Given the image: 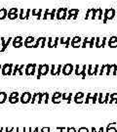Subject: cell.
I'll list each match as a JSON object with an SVG mask.
<instances>
[{"label": "cell", "mask_w": 117, "mask_h": 132, "mask_svg": "<svg viewBox=\"0 0 117 132\" xmlns=\"http://www.w3.org/2000/svg\"><path fill=\"white\" fill-rule=\"evenodd\" d=\"M98 93H94L93 99H92V102H93V104H96V103L98 102Z\"/></svg>", "instance_id": "cell-38"}, {"label": "cell", "mask_w": 117, "mask_h": 132, "mask_svg": "<svg viewBox=\"0 0 117 132\" xmlns=\"http://www.w3.org/2000/svg\"><path fill=\"white\" fill-rule=\"evenodd\" d=\"M19 12V9L17 7H13V8H10L8 13H18Z\"/></svg>", "instance_id": "cell-42"}, {"label": "cell", "mask_w": 117, "mask_h": 132, "mask_svg": "<svg viewBox=\"0 0 117 132\" xmlns=\"http://www.w3.org/2000/svg\"><path fill=\"white\" fill-rule=\"evenodd\" d=\"M62 94H61V92H56V93H54L53 94V97H52V102L54 103V104H60L61 103V101L59 100V98H61Z\"/></svg>", "instance_id": "cell-16"}, {"label": "cell", "mask_w": 117, "mask_h": 132, "mask_svg": "<svg viewBox=\"0 0 117 132\" xmlns=\"http://www.w3.org/2000/svg\"><path fill=\"white\" fill-rule=\"evenodd\" d=\"M97 19L103 20V11L102 8H98L97 9Z\"/></svg>", "instance_id": "cell-24"}, {"label": "cell", "mask_w": 117, "mask_h": 132, "mask_svg": "<svg viewBox=\"0 0 117 132\" xmlns=\"http://www.w3.org/2000/svg\"><path fill=\"white\" fill-rule=\"evenodd\" d=\"M23 69H25V67L23 66V65H21V66H19V69H18V72H19L20 76H23Z\"/></svg>", "instance_id": "cell-37"}, {"label": "cell", "mask_w": 117, "mask_h": 132, "mask_svg": "<svg viewBox=\"0 0 117 132\" xmlns=\"http://www.w3.org/2000/svg\"><path fill=\"white\" fill-rule=\"evenodd\" d=\"M91 130H92V132H97V131H96V128H95V127H92V129H91Z\"/></svg>", "instance_id": "cell-60"}, {"label": "cell", "mask_w": 117, "mask_h": 132, "mask_svg": "<svg viewBox=\"0 0 117 132\" xmlns=\"http://www.w3.org/2000/svg\"><path fill=\"white\" fill-rule=\"evenodd\" d=\"M98 132H104V128L102 126V127L100 128V130H98Z\"/></svg>", "instance_id": "cell-59"}, {"label": "cell", "mask_w": 117, "mask_h": 132, "mask_svg": "<svg viewBox=\"0 0 117 132\" xmlns=\"http://www.w3.org/2000/svg\"><path fill=\"white\" fill-rule=\"evenodd\" d=\"M91 97H92V93H88V94H87L86 101H85V103H86V104H88V103H89V100H90V98H91Z\"/></svg>", "instance_id": "cell-53"}, {"label": "cell", "mask_w": 117, "mask_h": 132, "mask_svg": "<svg viewBox=\"0 0 117 132\" xmlns=\"http://www.w3.org/2000/svg\"><path fill=\"white\" fill-rule=\"evenodd\" d=\"M61 69H62V66H61V65H59V66H58V69H57L56 76H60V73H61Z\"/></svg>", "instance_id": "cell-45"}, {"label": "cell", "mask_w": 117, "mask_h": 132, "mask_svg": "<svg viewBox=\"0 0 117 132\" xmlns=\"http://www.w3.org/2000/svg\"><path fill=\"white\" fill-rule=\"evenodd\" d=\"M8 16V11L6 8H1L0 9V20H4Z\"/></svg>", "instance_id": "cell-20"}, {"label": "cell", "mask_w": 117, "mask_h": 132, "mask_svg": "<svg viewBox=\"0 0 117 132\" xmlns=\"http://www.w3.org/2000/svg\"><path fill=\"white\" fill-rule=\"evenodd\" d=\"M49 71H50V67L48 66L47 64L40 65L37 70V76H36V78H37V79H40L42 76H47V73H48Z\"/></svg>", "instance_id": "cell-2"}, {"label": "cell", "mask_w": 117, "mask_h": 132, "mask_svg": "<svg viewBox=\"0 0 117 132\" xmlns=\"http://www.w3.org/2000/svg\"><path fill=\"white\" fill-rule=\"evenodd\" d=\"M57 69H58V68H57ZM57 69H56V67H55V65H52L51 70H50V73H51V76H56Z\"/></svg>", "instance_id": "cell-33"}, {"label": "cell", "mask_w": 117, "mask_h": 132, "mask_svg": "<svg viewBox=\"0 0 117 132\" xmlns=\"http://www.w3.org/2000/svg\"><path fill=\"white\" fill-rule=\"evenodd\" d=\"M1 70H2V66L0 65V72H1Z\"/></svg>", "instance_id": "cell-61"}, {"label": "cell", "mask_w": 117, "mask_h": 132, "mask_svg": "<svg viewBox=\"0 0 117 132\" xmlns=\"http://www.w3.org/2000/svg\"><path fill=\"white\" fill-rule=\"evenodd\" d=\"M95 41H96V37H92V38H91V40L89 41V47L90 48H93L94 47Z\"/></svg>", "instance_id": "cell-40"}, {"label": "cell", "mask_w": 117, "mask_h": 132, "mask_svg": "<svg viewBox=\"0 0 117 132\" xmlns=\"http://www.w3.org/2000/svg\"><path fill=\"white\" fill-rule=\"evenodd\" d=\"M5 130H6V132H13V130H14V128H11L10 130H8V128H5Z\"/></svg>", "instance_id": "cell-58"}, {"label": "cell", "mask_w": 117, "mask_h": 132, "mask_svg": "<svg viewBox=\"0 0 117 132\" xmlns=\"http://www.w3.org/2000/svg\"><path fill=\"white\" fill-rule=\"evenodd\" d=\"M116 16H117V15H116Z\"/></svg>", "instance_id": "cell-62"}, {"label": "cell", "mask_w": 117, "mask_h": 132, "mask_svg": "<svg viewBox=\"0 0 117 132\" xmlns=\"http://www.w3.org/2000/svg\"><path fill=\"white\" fill-rule=\"evenodd\" d=\"M112 69H113V65H106V72H105V75L109 76L111 73V70Z\"/></svg>", "instance_id": "cell-30"}, {"label": "cell", "mask_w": 117, "mask_h": 132, "mask_svg": "<svg viewBox=\"0 0 117 132\" xmlns=\"http://www.w3.org/2000/svg\"><path fill=\"white\" fill-rule=\"evenodd\" d=\"M89 41H90L89 38H88V37H85L84 39H83V42H82V44H81V47H82V48H85L87 44L89 45Z\"/></svg>", "instance_id": "cell-32"}, {"label": "cell", "mask_w": 117, "mask_h": 132, "mask_svg": "<svg viewBox=\"0 0 117 132\" xmlns=\"http://www.w3.org/2000/svg\"><path fill=\"white\" fill-rule=\"evenodd\" d=\"M115 124H116V122L107 124V126L105 128V132H117V129L115 128V126H113V125H115Z\"/></svg>", "instance_id": "cell-19"}, {"label": "cell", "mask_w": 117, "mask_h": 132, "mask_svg": "<svg viewBox=\"0 0 117 132\" xmlns=\"http://www.w3.org/2000/svg\"><path fill=\"white\" fill-rule=\"evenodd\" d=\"M106 42H107V37H103L102 42H101V47H105Z\"/></svg>", "instance_id": "cell-36"}, {"label": "cell", "mask_w": 117, "mask_h": 132, "mask_svg": "<svg viewBox=\"0 0 117 132\" xmlns=\"http://www.w3.org/2000/svg\"><path fill=\"white\" fill-rule=\"evenodd\" d=\"M50 127H43L41 128V132H50Z\"/></svg>", "instance_id": "cell-56"}, {"label": "cell", "mask_w": 117, "mask_h": 132, "mask_svg": "<svg viewBox=\"0 0 117 132\" xmlns=\"http://www.w3.org/2000/svg\"><path fill=\"white\" fill-rule=\"evenodd\" d=\"M87 71H88V76H94V73H93V66L92 65H89V66L87 67Z\"/></svg>", "instance_id": "cell-35"}, {"label": "cell", "mask_w": 117, "mask_h": 132, "mask_svg": "<svg viewBox=\"0 0 117 132\" xmlns=\"http://www.w3.org/2000/svg\"><path fill=\"white\" fill-rule=\"evenodd\" d=\"M66 132H77L74 127H67L66 128Z\"/></svg>", "instance_id": "cell-52"}, {"label": "cell", "mask_w": 117, "mask_h": 132, "mask_svg": "<svg viewBox=\"0 0 117 132\" xmlns=\"http://www.w3.org/2000/svg\"><path fill=\"white\" fill-rule=\"evenodd\" d=\"M107 45L110 48L117 47V36H111L107 41Z\"/></svg>", "instance_id": "cell-15"}, {"label": "cell", "mask_w": 117, "mask_h": 132, "mask_svg": "<svg viewBox=\"0 0 117 132\" xmlns=\"http://www.w3.org/2000/svg\"><path fill=\"white\" fill-rule=\"evenodd\" d=\"M84 97V93L83 92H78L76 93L74 96V102L76 104H82L83 101H82V98Z\"/></svg>", "instance_id": "cell-14"}, {"label": "cell", "mask_w": 117, "mask_h": 132, "mask_svg": "<svg viewBox=\"0 0 117 132\" xmlns=\"http://www.w3.org/2000/svg\"><path fill=\"white\" fill-rule=\"evenodd\" d=\"M59 42H60V37H56V38H55V42H54V47H55V48L58 47Z\"/></svg>", "instance_id": "cell-48"}, {"label": "cell", "mask_w": 117, "mask_h": 132, "mask_svg": "<svg viewBox=\"0 0 117 132\" xmlns=\"http://www.w3.org/2000/svg\"><path fill=\"white\" fill-rule=\"evenodd\" d=\"M113 76H116L117 75V66L115 64H113V72H112Z\"/></svg>", "instance_id": "cell-51"}, {"label": "cell", "mask_w": 117, "mask_h": 132, "mask_svg": "<svg viewBox=\"0 0 117 132\" xmlns=\"http://www.w3.org/2000/svg\"><path fill=\"white\" fill-rule=\"evenodd\" d=\"M86 71H87V67L86 65L82 67V70H80V66L79 65H76L75 66V76H82V78L85 79L86 78Z\"/></svg>", "instance_id": "cell-6"}, {"label": "cell", "mask_w": 117, "mask_h": 132, "mask_svg": "<svg viewBox=\"0 0 117 132\" xmlns=\"http://www.w3.org/2000/svg\"><path fill=\"white\" fill-rule=\"evenodd\" d=\"M79 14V9H69L67 11V17L66 19L70 20V19H73L76 20L77 19V16Z\"/></svg>", "instance_id": "cell-10"}, {"label": "cell", "mask_w": 117, "mask_h": 132, "mask_svg": "<svg viewBox=\"0 0 117 132\" xmlns=\"http://www.w3.org/2000/svg\"><path fill=\"white\" fill-rule=\"evenodd\" d=\"M70 41H71L70 37H66V38L61 37V38H60V43H61V44H65V45H66L65 47H66V48L69 47V42H70Z\"/></svg>", "instance_id": "cell-18"}, {"label": "cell", "mask_w": 117, "mask_h": 132, "mask_svg": "<svg viewBox=\"0 0 117 132\" xmlns=\"http://www.w3.org/2000/svg\"><path fill=\"white\" fill-rule=\"evenodd\" d=\"M57 129H58V130H60L61 132H62V131H65L66 128H65V127H58Z\"/></svg>", "instance_id": "cell-57"}, {"label": "cell", "mask_w": 117, "mask_h": 132, "mask_svg": "<svg viewBox=\"0 0 117 132\" xmlns=\"http://www.w3.org/2000/svg\"><path fill=\"white\" fill-rule=\"evenodd\" d=\"M73 71H74V67H73V65H71V64H66V65H65V66L62 67V70H61L64 76H70Z\"/></svg>", "instance_id": "cell-8"}, {"label": "cell", "mask_w": 117, "mask_h": 132, "mask_svg": "<svg viewBox=\"0 0 117 132\" xmlns=\"http://www.w3.org/2000/svg\"><path fill=\"white\" fill-rule=\"evenodd\" d=\"M42 13H43V10L42 9H33L31 11V15L32 16H35L37 20H40L42 19Z\"/></svg>", "instance_id": "cell-17"}, {"label": "cell", "mask_w": 117, "mask_h": 132, "mask_svg": "<svg viewBox=\"0 0 117 132\" xmlns=\"http://www.w3.org/2000/svg\"><path fill=\"white\" fill-rule=\"evenodd\" d=\"M25 14H26V11H25V13H24V10H23V9H21V10H20L19 18L21 20H24V18H25Z\"/></svg>", "instance_id": "cell-29"}, {"label": "cell", "mask_w": 117, "mask_h": 132, "mask_svg": "<svg viewBox=\"0 0 117 132\" xmlns=\"http://www.w3.org/2000/svg\"><path fill=\"white\" fill-rule=\"evenodd\" d=\"M2 76H12L13 73V65L12 64H5L2 66L1 70Z\"/></svg>", "instance_id": "cell-4"}, {"label": "cell", "mask_w": 117, "mask_h": 132, "mask_svg": "<svg viewBox=\"0 0 117 132\" xmlns=\"http://www.w3.org/2000/svg\"><path fill=\"white\" fill-rule=\"evenodd\" d=\"M57 14V10L56 9H52L51 12H50V10L49 9H46L45 10V13L43 14L42 16V20H54L55 19V15Z\"/></svg>", "instance_id": "cell-7"}, {"label": "cell", "mask_w": 117, "mask_h": 132, "mask_svg": "<svg viewBox=\"0 0 117 132\" xmlns=\"http://www.w3.org/2000/svg\"><path fill=\"white\" fill-rule=\"evenodd\" d=\"M36 71V65L35 64H28L26 65L25 69H24V73L25 76H34Z\"/></svg>", "instance_id": "cell-5"}, {"label": "cell", "mask_w": 117, "mask_h": 132, "mask_svg": "<svg viewBox=\"0 0 117 132\" xmlns=\"http://www.w3.org/2000/svg\"><path fill=\"white\" fill-rule=\"evenodd\" d=\"M67 11L68 9L66 7H61L60 9L57 10L56 18L58 20H66L67 17Z\"/></svg>", "instance_id": "cell-3"}, {"label": "cell", "mask_w": 117, "mask_h": 132, "mask_svg": "<svg viewBox=\"0 0 117 132\" xmlns=\"http://www.w3.org/2000/svg\"><path fill=\"white\" fill-rule=\"evenodd\" d=\"M109 103L111 104V103H115L117 104V93H112V94H110V101H109Z\"/></svg>", "instance_id": "cell-25"}, {"label": "cell", "mask_w": 117, "mask_h": 132, "mask_svg": "<svg viewBox=\"0 0 117 132\" xmlns=\"http://www.w3.org/2000/svg\"><path fill=\"white\" fill-rule=\"evenodd\" d=\"M101 37H96V41H95V46L97 48H101Z\"/></svg>", "instance_id": "cell-34"}, {"label": "cell", "mask_w": 117, "mask_h": 132, "mask_svg": "<svg viewBox=\"0 0 117 132\" xmlns=\"http://www.w3.org/2000/svg\"><path fill=\"white\" fill-rule=\"evenodd\" d=\"M96 20L97 19V9L95 8H91V9L87 10V13L85 16V20Z\"/></svg>", "instance_id": "cell-9"}, {"label": "cell", "mask_w": 117, "mask_h": 132, "mask_svg": "<svg viewBox=\"0 0 117 132\" xmlns=\"http://www.w3.org/2000/svg\"><path fill=\"white\" fill-rule=\"evenodd\" d=\"M12 40H13V38H12V37H9L8 39H7V40H6V42H5V44L3 45V46H2V48H1V52H4L5 50L7 49V47L9 46L10 42H11Z\"/></svg>", "instance_id": "cell-23"}, {"label": "cell", "mask_w": 117, "mask_h": 132, "mask_svg": "<svg viewBox=\"0 0 117 132\" xmlns=\"http://www.w3.org/2000/svg\"><path fill=\"white\" fill-rule=\"evenodd\" d=\"M103 93H98V102L100 103V104H103Z\"/></svg>", "instance_id": "cell-41"}, {"label": "cell", "mask_w": 117, "mask_h": 132, "mask_svg": "<svg viewBox=\"0 0 117 132\" xmlns=\"http://www.w3.org/2000/svg\"><path fill=\"white\" fill-rule=\"evenodd\" d=\"M39 40H40V47L44 48L45 46H46L47 38L46 37H39Z\"/></svg>", "instance_id": "cell-27"}, {"label": "cell", "mask_w": 117, "mask_h": 132, "mask_svg": "<svg viewBox=\"0 0 117 132\" xmlns=\"http://www.w3.org/2000/svg\"><path fill=\"white\" fill-rule=\"evenodd\" d=\"M35 41V38L33 36H28L24 39V42H23V46L26 48H33V43Z\"/></svg>", "instance_id": "cell-13"}, {"label": "cell", "mask_w": 117, "mask_h": 132, "mask_svg": "<svg viewBox=\"0 0 117 132\" xmlns=\"http://www.w3.org/2000/svg\"><path fill=\"white\" fill-rule=\"evenodd\" d=\"M110 95H109V93H106V95H105V98H104V101H103V104H107L108 103V97H109Z\"/></svg>", "instance_id": "cell-54"}, {"label": "cell", "mask_w": 117, "mask_h": 132, "mask_svg": "<svg viewBox=\"0 0 117 132\" xmlns=\"http://www.w3.org/2000/svg\"><path fill=\"white\" fill-rule=\"evenodd\" d=\"M13 46H14L15 48H20V47H22V46H23V41H22V42H13Z\"/></svg>", "instance_id": "cell-39"}, {"label": "cell", "mask_w": 117, "mask_h": 132, "mask_svg": "<svg viewBox=\"0 0 117 132\" xmlns=\"http://www.w3.org/2000/svg\"><path fill=\"white\" fill-rule=\"evenodd\" d=\"M22 41H23L22 36H17V37L13 38V42H22Z\"/></svg>", "instance_id": "cell-43"}, {"label": "cell", "mask_w": 117, "mask_h": 132, "mask_svg": "<svg viewBox=\"0 0 117 132\" xmlns=\"http://www.w3.org/2000/svg\"><path fill=\"white\" fill-rule=\"evenodd\" d=\"M7 97H8V95L6 92H0V104H4Z\"/></svg>", "instance_id": "cell-21"}, {"label": "cell", "mask_w": 117, "mask_h": 132, "mask_svg": "<svg viewBox=\"0 0 117 132\" xmlns=\"http://www.w3.org/2000/svg\"><path fill=\"white\" fill-rule=\"evenodd\" d=\"M30 12H31V10H30V9H28V10H26V14H25V18H24V20H28V18H29Z\"/></svg>", "instance_id": "cell-55"}, {"label": "cell", "mask_w": 117, "mask_h": 132, "mask_svg": "<svg viewBox=\"0 0 117 132\" xmlns=\"http://www.w3.org/2000/svg\"><path fill=\"white\" fill-rule=\"evenodd\" d=\"M8 100H9V103H11V104H16V103H18V102L20 101L19 97H18V98H12V97H9Z\"/></svg>", "instance_id": "cell-31"}, {"label": "cell", "mask_w": 117, "mask_h": 132, "mask_svg": "<svg viewBox=\"0 0 117 132\" xmlns=\"http://www.w3.org/2000/svg\"><path fill=\"white\" fill-rule=\"evenodd\" d=\"M19 92H12L11 94H10L9 97H12V98H18L19 97Z\"/></svg>", "instance_id": "cell-44"}, {"label": "cell", "mask_w": 117, "mask_h": 132, "mask_svg": "<svg viewBox=\"0 0 117 132\" xmlns=\"http://www.w3.org/2000/svg\"><path fill=\"white\" fill-rule=\"evenodd\" d=\"M10 20H16L17 18H19V14L18 13H8L7 16Z\"/></svg>", "instance_id": "cell-26"}, {"label": "cell", "mask_w": 117, "mask_h": 132, "mask_svg": "<svg viewBox=\"0 0 117 132\" xmlns=\"http://www.w3.org/2000/svg\"><path fill=\"white\" fill-rule=\"evenodd\" d=\"M116 16V11L113 8H110V9H105L104 12H103V24H106L107 21H111V20L114 19V17Z\"/></svg>", "instance_id": "cell-1"}, {"label": "cell", "mask_w": 117, "mask_h": 132, "mask_svg": "<svg viewBox=\"0 0 117 132\" xmlns=\"http://www.w3.org/2000/svg\"><path fill=\"white\" fill-rule=\"evenodd\" d=\"M105 69H106V65H103V66L102 67V69L100 70V72H98V75H100V76H103V71H104V70H105Z\"/></svg>", "instance_id": "cell-47"}, {"label": "cell", "mask_w": 117, "mask_h": 132, "mask_svg": "<svg viewBox=\"0 0 117 132\" xmlns=\"http://www.w3.org/2000/svg\"><path fill=\"white\" fill-rule=\"evenodd\" d=\"M18 69H19V65H16L14 68V70H13V73H12V76H16V73L18 72Z\"/></svg>", "instance_id": "cell-49"}, {"label": "cell", "mask_w": 117, "mask_h": 132, "mask_svg": "<svg viewBox=\"0 0 117 132\" xmlns=\"http://www.w3.org/2000/svg\"><path fill=\"white\" fill-rule=\"evenodd\" d=\"M81 41H82V38L80 37V36H75V37L71 38V41H70L71 47L73 48L81 47Z\"/></svg>", "instance_id": "cell-11"}, {"label": "cell", "mask_w": 117, "mask_h": 132, "mask_svg": "<svg viewBox=\"0 0 117 132\" xmlns=\"http://www.w3.org/2000/svg\"><path fill=\"white\" fill-rule=\"evenodd\" d=\"M77 132H89V129L86 127H80Z\"/></svg>", "instance_id": "cell-50"}, {"label": "cell", "mask_w": 117, "mask_h": 132, "mask_svg": "<svg viewBox=\"0 0 117 132\" xmlns=\"http://www.w3.org/2000/svg\"><path fill=\"white\" fill-rule=\"evenodd\" d=\"M54 42H55V38H53V37L48 38V47L49 48L54 47Z\"/></svg>", "instance_id": "cell-28"}, {"label": "cell", "mask_w": 117, "mask_h": 132, "mask_svg": "<svg viewBox=\"0 0 117 132\" xmlns=\"http://www.w3.org/2000/svg\"><path fill=\"white\" fill-rule=\"evenodd\" d=\"M61 97H62V100H66L67 103H70L71 97H72V93H64Z\"/></svg>", "instance_id": "cell-22"}, {"label": "cell", "mask_w": 117, "mask_h": 132, "mask_svg": "<svg viewBox=\"0 0 117 132\" xmlns=\"http://www.w3.org/2000/svg\"><path fill=\"white\" fill-rule=\"evenodd\" d=\"M98 65H96L95 66V70L93 71V73H94V76H98Z\"/></svg>", "instance_id": "cell-46"}, {"label": "cell", "mask_w": 117, "mask_h": 132, "mask_svg": "<svg viewBox=\"0 0 117 132\" xmlns=\"http://www.w3.org/2000/svg\"><path fill=\"white\" fill-rule=\"evenodd\" d=\"M30 100H31V93H29V92H24V93H23V95L21 96L20 101H21L23 104H28V103L30 102Z\"/></svg>", "instance_id": "cell-12"}]
</instances>
